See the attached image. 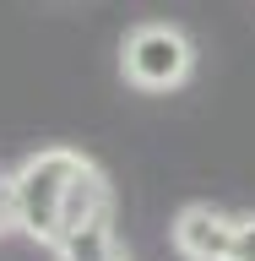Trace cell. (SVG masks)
Segmentation results:
<instances>
[{
	"label": "cell",
	"mask_w": 255,
	"mask_h": 261,
	"mask_svg": "<svg viewBox=\"0 0 255 261\" xmlns=\"http://www.w3.org/2000/svg\"><path fill=\"white\" fill-rule=\"evenodd\" d=\"M54 261H130V250L114 240L109 218H98V223H81L71 234L54 240Z\"/></svg>",
	"instance_id": "5"
},
{
	"label": "cell",
	"mask_w": 255,
	"mask_h": 261,
	"mask_svg": "<svg viewBox=\"0 0 255 261\" xmlns=\"http://www.w3.org/2000/svg\"><path fill=\"white\" fill-rule=\"evenodd\" d=\"M234 223L217 207H185L174 218V250L185 261H228V245H234Z\"/></svg>",
	"instance_id": "3"
},
{
	"label": "cell",
	"mask_w": 255,
	"mask_h": 261,
	"mask_svg": "<svg viewBox=\"0 0 255 261\" xmlns=\"http://www.w3.org/2000/svg\"><path fill=\"white\" fill-rule=\"evenodd\" d=\"M81 163L87 158L76 147H44L11 174L16 179V228L27 240H38V245L60 240V201H65V185H71V174Z\"/></svg>",
	"instance_id": "1"
},
{
	"label": "cell",
	"mask_w": 255,
	"mask_h": 261,
	"mask_svg": "<svg viewBox=\"0 0 255 261\" xmlns=\"http://www.w3.org/2000/svg\"><path fill=\"white\" fill-rule=\"evenodd\" d=\"M109 207H114L109 174H103L98 163H81L76 174H71V185H65V201H60V234H71V228H81V223H98V218H109Z\"/></svg>",
	"instance_id": "4"
},
{
	"label": "cell",
	"mask_w": 255,
	"mask_h": 261,
	"mask_svg": "<svg viewBox=\"0 0 255 261\" xmlns=\"http://www.w3.org/2000/svg\"><path fill=\"white\" fill-rule=\"evenodd\" d=\"M16 228V179L0 174V234H11Z\"/></svg>",
	"instance_id": "7"
},
{
	"label": "cell",
	"mask_w": 255,
	"mask_h": 261,
	"mask_svg": "<svg viewBox=\"0 0 255 261\" xmlns=\"http://www.w3.org/2000/svg\"><path fill=\"white\" fill-rule=\"evenodd\" d=\"M120 71L141 93H174L195 71V44L179 28H168V22H141L120 44Z\"/></svg>",
	"instance_id": "2"
},
{
	"label": "cell",
	"mask_w": 255,
	"mask_h": 261,
	"mask_svg": "<svg viewBox=\"0 0 255 261\" xmlns=\"http://www.w3.org/2000/svg\"><path fill=\"white\" fill-rule=\"evenodd\" d=\"M228 261H255V218L234 223V245H228Z\"/></svg>",
	"instance_id": "6"
}]
</instances>
